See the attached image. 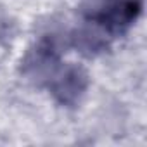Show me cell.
<instances>
[{"instance_id": "obj_1", "label": "cell", "mask_w": 147, "mask_h": 147, "mask_svg": "<svg viewBox=\"0 0 147 147\" xmlns=\"http://www.w3.org/2000/svg\"><path fill=\"white\" fill-rule=\"evenodd\" d=\"M62 42L55 31L45 33L35 42L21 61V73L36 85H49L61 67Z\"/></svg>"}, {"instance_id": "obj_2", "label": "cell", "mask_w": 147, "mask_h": 147, "mask_svg": "<svg viewBox=\"0 0 147 147\" xmlns=\"http://www.w3.org/2000/svg\"><path fill=\"white\" fill-rule=\"evenodd\" d=\"M142 9L144 0H106L88 21L97 23L109 36H121L135 24Z\"/></svg>"}, {"instance_id": "obj_3", "label": "cell", "mask_w": 147, "mask_h": 147, "mask_svg": "<svg viewBox=\"0 0 147 147\" xmlns=\"http://www.w3.org/2000/svg\"><path fill=\"white\" fill-rule=\"evenodd\" d=\"M90 85V76L85 67L78 64H67L59 67L55 76L49 83L54 99L66 107H75L82 102Z\"/></svg>"}, {"instance_id": "obj_4", "label": "cell", "mask_w": 147, "mask_h": 147, "mask_svg": "<svg viewBox=\"0 0 147 147\" xmlns=\"http://www.w3.org/2000/svg\"><path fill=\"white\" fill-rule=\"evenodd\" d=\"M109 35L94 21H88L76 28V30H73L69 35H67V40L69 43L75 47L80 54L87 55V57H95L99 54H102L107 45H109Z\"/></svg>"}, {"instance_id": "obj_5", "label": "cell", "mask_w": 147, "mask_h": 147, "mask_svg": "<svg viewBox=\"0 0 147 147\" xmlns=\"http://www.w3.org/2000/svg\"><path fill=\"white\" fill-rule=\"evenodd\" d=\"M11 33H12V23H11L7 12L0 7V40L11 36Z\"/></svg>"}]
</instances>
